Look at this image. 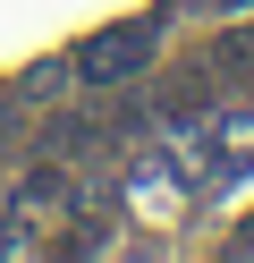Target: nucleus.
I'll list each match as a JSON object with an SVG mask.
<instances>
[{"label":"nucleus","mask_w":254,"mask_h":263,"mask_svg":"<svg viewBox=\"0 0 254 263\" xmlns=\"http://www.w3.org/2000/svg\"><path fill=\"white\" fill-rule=\"evenodd\" d=\"M229 255H254V221H246V229H237V238H229Z\"/></svg>","instance_id":"nucleus-5"},{"label":"nucleus","mask_w":254,"mask_h":263,"mask_svg":"<svg viewBox=\"0 0 254 263\" xmlns=\"http://www.w3.org/2000/svg\"><path fill=\"white\" fill-rule=\"evenodd\" d=\"M212 9H220V17H237V9H254V0H212Z\"/></svg>","instance_id":"nucleus-6"},{"label":"nucleus","mask_w":254,"mask_h":263,"mask_svg":"<svg viewBox=\"0 0 254 263\" xmlns=\"http://www.w3.org/2000/svg\"><path fill=\"white\" fill-rule=\"evenodd\" d=\"M60 77H68V60H43V68L26 77V93H60Z\"/></svg>","instance_id":"nucleus-4"},{"label":"nucleus","mask_w":254,"mask_h":263,"mask_svg":"<svg viewBox=\"0 0 254 263\" xmlns=\"http://www.w3.org/2000/svg\"><path fill=\"white\" fill-rule=\"evenodd\" d=\"M60 204H68V178L60 170H34L26 187H17V212H60Z\"/></svg>","instance_id":"nucleus-2"},{"label":"nucleus","mask_w":254,"mask_h":263,"mask_svg":"<svg viewBox=\"0 0 254 263\" xmlns=\"http://www.w3.org/2000/svg\"><path fill=\"white\" fill-rule=\"evenodd\" d=\"M212 68H237V77H254V26H237V34H220V43H212Z\"/></svg>","instance_id":"nucleus-3"},{"label":"nucleus","mask_w":254,"mask_h":263,"mask_svg":"<svg viewBox=\"0 0 254 263\" xmlns=\"http://www.w3.org/2000/svg\"><path fill=\"white\" fill-rule=\"evenodd\" d=\"M152 51H161V17H127V26H102L93 43H76L68 68H76L85 85H127V77L152 68Z\"/></svg>","instance_id":"nucleus-1"}]
</instances>
